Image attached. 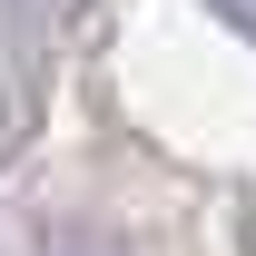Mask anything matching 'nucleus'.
Masks as SVG:
<instances>
[{
    "label": "nucleus",
    "instance_id": "nucleus-1",
    "mask_svg": "<svg viewBox=\"0 0 256 256\" xmlns=\"http://www.w3.org/2000/svg\"><path fill=\"white\" fill-rule=\"evenodd\" d=\"M207 10H217L226 30H246V40H256V0H207Z\"/></svg>",
    "mask_w": 256,
    "mask_h": 256
}]
</instances>
